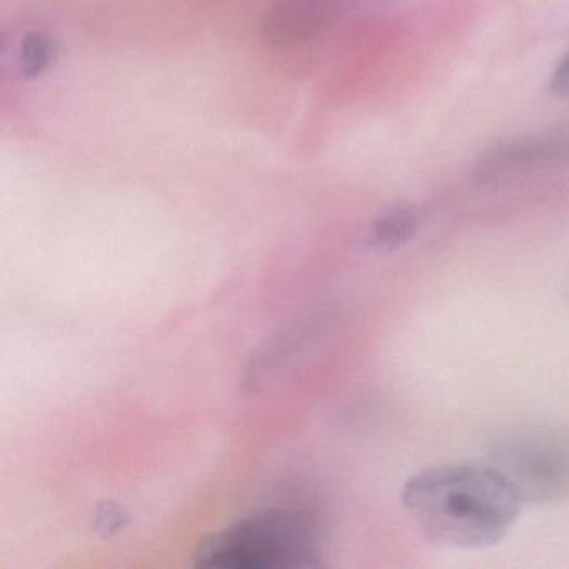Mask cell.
I'll return each mask as SVG.
<instances>
[{"instance_id": "obj_1", "label": "cell", "mask_w": 569, "mask_h": 569, "mask_svg": "<svg viewBox=\"0 0 569 569\" xmlns=\"http://www.w3.org/2000/svg\"><path fill=\"white\" fill-rule=\"evenodd\" d=\"M402 505L429 541L485 549L511 531L522 499L491 462H461L412 476L402 488Z\"/></svg>"}, {"instance_id": "obj_2", "label": "cell", "mask_w": 569, "mask_h": 569, "mask_svg": "<svg viewBox=\"0 0 569 569\" xmlns=\"http://www.w3.org/2000/svg\"><path fill=\"white\" fill-rule=\"evenodd\" d=\"M318 522L301 509H266L208 536L196 565L219 569H292L319 565Z\"/></svg>"}, {"instance_id": "obj_3", "label": "cell", "mask_w": 569, "mask_h": 569, "mask_svg": "<svg viewBox=\"0 0 569 569\" xmlns=\"http://www.w3.org/2000/svg\"><path fill=\"white\" fill-rule=\"evenodd\" d=\"M489 459L509 479L522 502L551 505L569 499V428L516 426L489 445Z\"/></svg>"}, {"instance_id": "obj_4", "label": "cell", "mask_w": 569, "mask_h": 569, "mask_svg": "<svg viewBox=\"0 0 569 569\" xmlns=\"http://www.w3.org/2000/svg\"><path fill=\"white\" fill-rule=\"evenodd\" d=\"M568 166L569 128H559L498 142L476 162L475 178L481 182L501 181Z\"/></svg>"}, {"instance_id": "obj_5", "label": "cell", "mask_w": 569, "mask_h": 569, "mask_svg": "<svg viewBox=\"0 0 569 569\" xmlns=\"http://www.w3.org/2000/svg\"><path fill=\"white\" fill-rule=\"evenodd\" d=\"M419 228V216L409 204H396L372 221L368 244L378 249H398L408 244Z\"/></svg>"}, {"instance_id": "obj_6", "label": "cell", "mask_w": 569, "mask_h": 569, "mask_svg": "<svg viewBox=\"0 0 569 569\" xmlns=\"http://www.w3.org/2000/svg\"><path fill=\"white\" fill-rule=\"evenodd\" d=\"M128 512L112 501L99 502L94 512V529L102 536H112L128 526Z\"/></svg>"}, {"instance_id": "obj_7", "label": "cell", "mask_w": 569, "mask_h": 569, "mask_svg": "<svg viewBox=\"0 0 569 569\" xmlns=\"http://www.w3.org/2000/svg\"><path fill=\"white\" fill-rule=\"evenodd\" d=\"M549 86H551V91L555 94L569 96V51L566 52L565 58L556 66Z\"/></svg>"}]
</instances>
